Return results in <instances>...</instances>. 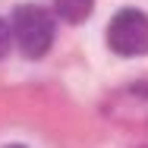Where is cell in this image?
Wrapping results in <instances>:
<instances>
[{
    "mask_svg": "<svg viewBox=\"0 0 148 148\" xmlns=\"http://www.w3.org/2000/svg\"><path fill=\"white\" fill-rule=\"evenodd\" d=\"M107 44L120 57L148 54V16L139 10H120L107 25Z\"/></svg>",
    "mask_w": 148,
    "mask_h": 148,
    "instance_id": "2",
    "label": "cell"
},
{
    "mask_svg": "<svg viewBox=\"0 0 148 148\" xmlns=\"http://www.w3.org/2000/svg\"><path fill=\"white\" fill-rule=\"evenodd\" d=\"M13 38H16V44L22 47V54L32 60L44 57L47 51H51V44H54V19H51V13L44 10V6H38V3H25V6H19L16 13H13Z\"/></svg>",
    "mask_w": 148,
    "mask_h": 148,
    "instance_id": "1",
    "label": "cell"
},
{
    "mask_svg": "<svg viewBox=\"0 0 148 148\" xmlns=\"http://www.w3.org/2000/svg\"><path fill=\"white\" fill-rule=\"evenodd\" d=\"M6 148H22V145H6Z\"/></svg>",
    "mask_w": 148,
    "mask_h": 148,
    "instance_id": "5",
    "label": "cell"
},
{
    "mask_svg": "<svg viewBox=\"0 0 148 148\" xmlns=\"http://www.w3.org/2000/svg\"><path fill=\"white\" fill-rule=\"evenodd\" d=\"M91 6H95V0H54L57 16L66 19V22H82V19H88Z\"/></svg>",
    "mask_w": 148,
    "mask_h": 148,
    "instance_id": "3",
    "label": "cell"
},
{
    "mask_svg": "<svg viewBox=\"0 0 148 148\" xmlns=\"http://www.w3.org/2000/svg\"><path fill=\"white\" fill-rule=\"evenodd\" d=\"M10 38H13V29H10V25L0 19V57L10 51Z\"/></svg>",
    "mask_w": 148,
    "mask_h": 148,
    "instance_id": "4",
    "label": "cell"
}]
</instances>
